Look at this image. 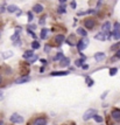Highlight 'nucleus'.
Masks as SVG:
<instances>
[{"label":"nucleus","mask_w":120,"mask_h":125,"mask_svg":"<svg viewBox=\"0 0 120 125\" xmlns=\"http://www.w3.org/2000/svg\"><path fill=\"white\" fill-rule=\"evenodd\" d=\"M69 74V71H53L50 73V76H65Z\"/></svg>","instance_id":"13"},{"label":"nucleus","mask_w":120,"mask_h":125,"mask_svg":"<svg viewBox=\"0 0 120 125\" xmlns=\"http://www.w3.org/2000/svg\"><path fill=\"white\" fill-rule=\"evenodd\" d=\"M96 114H97V111L94 109H89V110H86L85 111V114H84V116H83V119L85 120H89L90 118H93L94 116H96Z\"/></svg>","instance_id":"3"},{"label":"nucleus","mask_w":120,"mask_h":125,"mask_svg":"<svg viewBox=\"0 0 120 125\" xmlns=\"http://www.w3.org/2000/svg\"><path fill=\"white\" fill-rule=\"evenodd\" d=\"M21 14H22V12H21V11H20V12H18V13H17V15H18V16H20Z\"/></svg>","instance_id":"43"},{"label":"nucleus","mask_w":120,"mask_h":125,"mask_svg":"<svg viewBox=\"0 0 120 125\" xmlns=\"http://www.w3.org/2000/svg\"><path fill=\"white\" fill-rule=\"evenodd\" d=\"M7 11L9 12V13H14V12L19 11V8H18V6H15V5H9L7 7Z\"/></svg>","instance_id":"20"},{"label":"nucleus","mask_w":120,"mask_h":125,"mask_svg":"<svg viewBox=\"0 0 120 125\" xmlns=\"http://www.w3.org/2000/svg\"><path fill=\"white\" fill-rule=\"evenodd\" d=\"M29 81H30V77L29 76H22V77H19L15 81V83L20 84V83H26V82H29Z\"/></svg>","instance_id":"11"},{"label":"nucleus","mask_w":120,"mask_h":125,"mask_svg":"<svg viewBox=\"0 0 120 125\" xmlns=\"http://www.w3.org/2000/svg\"><path fill=\"white\" fill-rule=\"evenodd\" d=\"M37 59H38V56H37V55H34V56L32 57V59H29V62H35V61L37 60Z\"/></svg>","instance_id":"34"},{"label":"nucleus","mask_w":120,"mask_h":125,"mask_svg":"<svg viewBox=\"0 0 120 125\" xmlns=\"http://www.w3.org/2000/svg\"><path fill=\"white\" fill-rule=\"evenodd\" d=\"M28 21L29 22H32L33 21V13H32V12H28Z\"/></svg>","instance_id":"31"},{"label":"nucleus","mask_w":120,"mask_h":125,"mask_svg":"<svg viewBox=\"0 0 120 125\" xmlns=\"http://www.w3.org/2000/svg\"><path fill=\"white\" fill-rule=\"evenodd\" d=\"M28 29H36V26H35V25H32V26L28 27Z\"/></svg>","instance_id":"39"},{"label":"nucleus","mask_w":120,"mask_h":125,"mask_svg":"<svg viewBox=\"0 0 120 125\" xmlns=\"http://www.w3.org/2000/svg\"><path fill=\"white\" fill-rule=\"evenodd\" d=\"M111 116H112V118L114 120H120V110H118V109H114L112 112H111Z\"/></svg>","instance_id":"8"},{"label":"nucleus","mask_w":120,"mask_h":125,"mask_svg":"<svg viewBox=\"0 0 120 125\" xmlns=\"http://www.w3.org/2000/svg\"><path fill=\"white\" fill-rule=\"evenodd\" d=\"M93 119L96 120V122H97V123H102V122H103V117H100V116H98V115H96V116H94V117H93Z\"/></svg>","instance_id":"28"},{"label":"nucleus","mask_w":120,"mask_h":125,"mask_svg":"<svg viewBox=\"0 0 120 125\" xmlns=\"http://www.w3.org/2000/svg\"><path fill=\"white\" fill-rule=\"evenodd\" d=\"M85 60H86V57H85L84 55H82V59H81V60H76V61H75V64H76L77 67H81V68H82L83 62H84Z\"/></svg>","instance_id":"19"},{"label":"nucleus","mask_w":120,"mask_h":125,"mask_svg":"<svg viewBox=\"0 0 120 125\" xmlns=\"http://www.w3.org/2000/svg\"><path fill=\"white\" fill-rule=\"evenodd\" d=\"M33 12H35V13H42V11H43V6L40 5V4H36V5L33 6V10H32Z\"/></svg>","instance_id":"14"},{"label":"nucleus","mask_w":120,"mask_h":125,"mask_svg":"<svg viewBox=\"0 0 120 125\" xmlns=\"http://www.w3.org/2000/svg\"><path fill=\"white\" fill-rule=\"evenodd\" d=\"M11 56H13V52H11V50L2 53V57H4V59H9Z\"/></svg>","instance_id":"24"},{"label":"nucleus","mask_w":120,"mask_h":125,"mask_svg":"<svg viewBox=\"0 0 120 125\" xmlns=\"http://www.w3.org/2000/svg\"><path fill=\"white\" fill-rule=\"evenodd\" d=\"M19 32H21V27H17V32L11 36V40L13 41V42H15L18 39H19Z\"/></svg>","instance_id":"15"},{"label":"nucleus","mask_w":120,"mask_h":125,"mask_svg":"<svg viewBox=\"0 0 120 125\" xmlns=\"http://www.w3.org/2000/svg\"><path fill=\"white\" fill-rule=\"evenodd\" d=\"M57 11H58V13H65L66 12V8L64 5H61L58 8H57Z\"/></svg>","instance_id":"27"},{"label":"nucleus","mask_w":120,"mask_h":125,"mask_svg":"<svg viewBox=\"0 0 120 125\" xmlns=\"http://www.w3.org/2000/svg\"><path fill=\"white\" fill-rule=\"evenodd\" d=\"M13 43H14V46H17L18 47V46H21L22 42H21V40H20V39H18L17 41H15V42H13Z\"/></svg>","instance_id":"33"},{"label":"nucleus","mask_w":120,"mask_h":125,"mask_svg":"<svg viewBox=\"0 0 120 125\" xmlns=\"http://www.w3.org/2000/svg\"><path fill=\"white\" fill-rule=\"evenodd\" d=\"M69 64H70V59H69V57H65V56H64V57L60 61L61 67H68Z\"/></svg>","instance_id":"12"},{"label":"nucleus","mask_w":120,"mask_h":125,"mask_svg":"<svg viewBox=\"0 0 120 125\" xmlns=\"http://www.w3.org/2000/svg\"><path fill=\"white\" fill-rule=\"evenodd\" d=\"M32 48H33V49H38V48H40V42H38V41H36V40H35V41H33V42H32Z\"/></svg>","instance_id":"26"},{"label":"nucleus","mask_w":120,"mask_h":125,"mask_svg":"<svg viewBox=\"0 0 120 125\" xmlns=\"http://www.w3.org/2000/svg\"><path fill=\"white\" fill-rule=\"evenodd\" d=\"M120 33V23L119 22H115L114 23V29H113V33H112V35H114V34H118Z\"/></svg>","instance_id":"21"},{"label":"nucleus","mask_w":120,"mask_h":125,"mask_svg":"<svg viewBox=\"0 0 120 125\" xmlns=\"http://www.w3.org/2000/svg\"><path fill=\"white\" fill-rule=\"evenodd\" d=\"M50 50H51V47L48 46V44H46V46H44V52H46V53H49Z\"/></svg>","instance_id":"32"},{"label":"nucleus","mask_w":120,"mask_h":125,"mask_svg":"<svg viewBox=\"0 0 120 125\" xmlns=\"http://www.w3.org/2000/svg\"><path fill=\"white\" fill-rule=\"evenodd\" d=\"M70 7H71V8H74V10H75V8H76V7H77L76 1H72V2H71V4H70Z\"/></svg>","instance_id":"36"},{"label":"nucleus","mask_w":120,"mask_h":125,"mask_svg":"<svg viewBox=\"0 0 120 125\" xmlns=\"http://www.w3.org/2000/svg\"><path fill=\"white\" fill-rule=\"evenodd\" d=\"M63 57H64V55L62 54V53H58V54H56L54 57H53V60L54 61H61Z\"/></svg>","instance_id":"23"},{"label":"nucleus","mask_w":120,"mask_h":125,"mask_svg":"<svg viewBox=\"0 0 120 125\" xmlns=\"http://www.w3.org/2000/svg\"><path fill=\"white\" fill-rule=\"evenodd\" d=\"M34 56V52L33 50H26L23 55H22V57L25 59V60H29V59H32Z\"/></svg>","instance_id":"10"},{"label":"nucleus","mask_w":120,"mask_h":125,"mask_svg":"<svg viewBox=\"0 0 120 125\" xmlns=\"http://www.w3.org/2000/svg\"><path fill=\"white\" fill-rule=\"evenodd\" d=\"M89 42H90L89 39H85V38L82 39V40H79V41L77 42V49H78L79 52H82L83 49H85L87 46H89Z\"/></svg>","instance_id":"2"},{"label":"nucleus","mask_w":120,"mask_h":125,"mask_svg":"<svg viewBox=\"0 0 120 125\" xmlns=\"http://www.w3.org/2000/svg\"><path fill=\"white\" fill-rule=\"evenodd\" d=\"M94 25H96V21H94L93 19H91V18L84 20V26H85L87 29H92V28L94 27Z\"/></svg>","instance_id":"5"},{"label":"nucleus","mask_w":120,"mask_h":125,"mask_svg":"<svg viewBox=\"0 0 120 125\" xmlns=\"http://www.w3.org/2000/svg\"><path fill=\"white\" fill-rule=\"evenodd\" d=\"M111 50H114V52H118V50H120V42H117V43H114L112 47H111Z\"/></svg>","instance_id":"25"},{"label":"nucleus","mask_w":120,"mask_h":125,"mask_svg":"<svg viewBox=\"0 0 120 125\" xmlns=\"http://www.w3.org/2000/svg\"><path fill=\"white\" fill-rule=\"evenodd\" d=\"M44 22H46V16H42V18L40 19V22H38V23H40V25H44Z\"/></svg>","instance_id":"35"},{"label":"nucleus","mask_w":120,"mask_h":125,"mask_svg":"<svg viewBox=\"0 0 120 125\" xmlns=\"http://www.w3.org/2000/svg\"><path fill=\"white\" fill-rule=\"evenodd\" d=\"M110 29H111V23H110L109 21H106L103 26H102V33H104V34L109 38L110 36Z\"/></svg>","instance_id":"4"},{"label":"nucleus","mask_w":120,"mask_h":125,"mask_svg":"<svg viewBox=\"0 0 120 125\" xmlns=\"http://www.w3.org/2000/svg\"><path fill=\"white\" fill-rule=\"evenodd\" d=\"M94 39H97V40H99V41H104V40L107 39V36H106L104 33H98V34H96Z\"/></svg>","instance_id":"18"},{"label":"nucleus","mask_w":120,"mask_h":125,"mask_svg":"<svg viewBox=\"0 0 120 125\" xmlns=\"http://www.w3.org/2000/svg\"><path fill=\"white\" fill-rule=\"evenodd\" d=\"M55 41H56V43L57 44L63 43V42L65 41V36H64V35H62V34H58V35H56V36H55Z\"/></svg>","instance_id":"9"},{"label":"nucleus","mask_w":120,"mask_h":125,"mask_svg":"<svg viewBox=\"0 0 120 125\" xmlns=\"http://www.w3.org/2000/svg\"><path fill=\"white\" fill-rule=\"evenodd\" d=\"M33 125H47V119L43 117H38L33 122Z\"/></svg>","instance_id":"6"},{"label":"nucleus","mask_w":120,"mask_h":125,"mask_svg":"<svg viewBox=\"0 0 120 125\" xmlns=\"http://www.w3.org/2000/svg\"><path fill=\"white\" fill-rule=\"evenodd\" d=\"M74 39H75V35H70L69 39H66L65 40V42L69 44V46H75V44H76V41H75Z\"/></svg>","instance_id":"17"},{"label":"nucleus","mask_w":120,"mask_h":125,"mask_svg":"<svg viewBox=\"0 0 120 125\" xmlns=\"http://www.w3.org/2000/svg\"><path fill=\"white\" fill-rule=\"evenodd\" d=\"M117 71H118L117 68H111L110 69V76H114L115 74H117Z\"/></svg>","instance_id":"29"},{"label":"nucleus","mask_w":120,"mask_h":125,"mask_svg":"<svg viewBox=\"0 0 120 125\" xmlns=\"http://www.w3.org/2000/svg\"><path fill=\"white\" fill-rule=\"evenodd\" d=\"M115 57H117V59H120V50H118V52H117V54H115Z\"/></svg>","instance_id":"40"},{"label":"nucleus","mask_w":120,"mask_h":125,"mask_svg":"<svg viewBox=\"0 0 120 125\" xmlns=\"http://www.w3.org/2000/svg\"><path fill=\"white\" fill-rule=\"evenodd\" d=\"M106 95H107V91H105V93H104L103 95H102V99H104V98L106 97Z\"/></svg>","instance_id":"42"},{"label":"nucleus","mask_w":120,"mask_h":125,"mask_svg":"<svg viewBox=\"0 0 120 125\" xmlns=\"http://www.w3.org/2000/svg\"><path fill=\"white\" fill-rule=\"evenodd\" d=\"M112 36H113L115 40H119V39H120V33H118V34H114V35H112Z\"/></svg>","instance_id":"37"},{"label":"nucleus","mask_w":120,"mask_h":125,"mask_svg":"<svg viewBox=\"0 0 120 125\" xmlns=\"http://www.w3.org/2000/svg\"><path fill=\"white\" fill-rule=\"evenodd\" d=\"M9 120H11V123H14V124H22V123L25 122L23 117L20 116V115H18V114L12 115L11 117H9Z\"/></svg>","instance_id":"1"},{"label":"nucleus","mask_w":120,"mask_h":125,"mask_svg":"<svg viewBox=\"0 0 120 125\" xmlns=\"http://www.w3.org/2000/svg\"><path fill=\"white\" fill-rule=\"evenodd\" d=\"M1 83H2V76L0 75V84H1Z\"/></svg>","instance_id":"44"},{"label":"nucleus","mask_w":120,"mask_h":125,"mask_svg":"<svg viewBox=\"0 0 120 125\" xmlns=\"http://www.w3.org/2000/svg\"><path fill=\"white\" fill-rule=\"evenodd\" d=\"M85 81H86V83H87V87H92L93 83H94L92 80H90V77H86V78H85Z\"/></svg>","instance_id":"30"},{"label":"nucleus","mask_w":120,"mask_h":125,"mask_svg":"<svg viewBox=\"0 0 120 125\" xmlns=\"http://www.w3.org/2000/svg\"><path fill=\"white\" fill-rule=\"evenodd\" d=\"M58 1L61 2V5H64V4H65V2L68 1V0H58Z\"/></svg>","instance_id":"41"},{"label":"nucleus","mask_w":120,"mask_h":125,"mask_svg":"<svg viewBox=\"0 0 120 125\" xmlns=\"http://www.w3.org/2000/svg\"><path fill=\"white\" fill-rule=\"evenodd\" d=\"M77 34H78V35H81V36H83V38H86L87 32L84 29V28L79 27V28H77Z\"/></svg>","instance_id":"16"},{"label":"nucleus","mask_w":120,"mask_h":125,"mask_svg":"<svg viewBox=\"0 0 120 125\" xmlns=\"http://www.w3.org/2000/svg\"><path fill=\"white\" fill-rule=\"evenodd\" d=\"M47 34H48V29H47V28H43V29L41 31V35H40V38L42 39V40H44V39L47 38Z\"/></svg>","instance_id":"22"},{"label":"nucleus","mask_w":120,"mask_h":125,"mask_svg":"<svg viewBox=\"0 0 120 125\" xmlns=\"http://www.w3.org/2000/svg\"><path fill=\"white\" fill-rule=\"evenodd\" d=\"M0 99H2V93H0Z\"/></svg>","instance_id":"45"},{"label":"nucleus","mask_w":120,"mask_h":125,"mask_svg":"<svg viewBox=\"0 0 120 125\" xmlns=\"http://www.w3.org/2000/svg\"><path fill=\"white\" fill-rule=\"evenodd\" d=\"M82 69H84V70H87V69H89V64H83L82 65Z\"/></svg>","instance_id":"38"},{"label":"nucleus","mask_w":120,"mask_h":125,"mask_svg":"<svg viewBox=\"0 0 120 125\" xmlns=\"http://www.w3.org/2000/svg\"><path fill=\"white\" fill-rule=\"evenodd\" d=\"M106 57V55H105V53H96L94 54V60L97 61V62H102V61H104V59Z\"/></svg>","instance_id":"7"}]
</instances>
